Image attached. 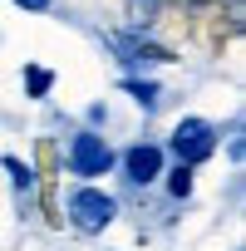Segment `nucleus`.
<instances>
[{
	"instance_id": "f257e3e1",
	"label": "nucleus",
	"mask_w": 246,
	"mask_h": 251,
	"mask_svg": "<svg viewBox=\"0 0 246 251\" xmlns=\"http://www.w3.org/2000/svg\"><path fill=\"white\" fill-rule=\"evenodd\" d=\"M64 217L74 222V231L98 236L103 226H113V222H118V197H113V192H103V187H94V182H79V187L64 197Z\"/></svg>"
},
{
	"instance_id": "f03ea898",
	"label": "nucleus",
	"mask_w": 246,
	"mask_h": 251,
	"mask_svg": "<svg viewBox=\"0 0 246 251\" xmlns=\"http://www.w3.org/2000/svg\"><path fill=\"white\" fill-rule=\"evenodd\" d=\"M113 163H118V153H113L108 138L94 133V128H84V133H74V138L64 143V168H69V177H79V182L103 177Z\"/></svg>"
},
{
	"instance_id": "7ed1b4c3",
	"label": "nucleus",
	"mask_w": 246,
	"mask_h": 251,
	"mask_svg": "<svg viewBox=\"0 0 246 251\" xmlns=\"http://www.w3.org/2000/svg\"><path fill=\"white\" fill-rule=\"evenodd\" d=\"M168 153L177 158V168H197L217 153V123L212 118H177L172 133H168Z\"/></svg>"
},
{
	"instance_id": "20e7f679",
	"label": "nucleus",
	"mask_w": 246,
	"mask_h": 251,
	"mask_svg": "<svg viewBox=\"0 0 246 251\" xmlns=\"http://www.w3.org/2000/svg\"><path fill=\"white\" fill-rule=\"evenodd\" d=\"M163 143H133V148H123L118 153V168H123V177H128L133 187H153L158 177H163Z\"/></svg>"
},
{
	"instance_id": "39448f33",
	"label": "nucleus",
	"mask_w": 246,
	"mask_h": 251,
	"mask_svg": "<svg viewBox=\"0 0 246 251\" xmlns=\"http://www.w3.org/2000/svg\"><path fill=\"white\" fill-rule=\"evenodd\" d=\"M123 89H128V94H133V103H138V108H148V113L163 103V99H158L163 89H158L153 79H133V74H128V79H123Z\"/></svg>"
},
{
	"instance_id": "423d86ee",
	"label": "nucleus",
	"mask_w": 246,
	"mask_h": 251,
	"mask_svg": "<svg viewBox=\"0 0 246 251\" xmlns=\"http://www.w3.org/2000/svg\"><path fill=\"white\" fill-rule=\"evenodd\" d=\"M20 79H25V94H30V99H49V89H54V74L40 69V64H25Z\"/></svg>"
},
{
	"instance_id": "0eeeda50",
	"label": "nucleus",
	"mask_w": 246,
	"mask_h": 251,
	"mask_svg": "<svg viewBox=\"0 0 246 251\" xmlns=\"http://www.w3.org/2000/svg\"><path fill=\"white\" fill-rule=\"evenodd\" d=\"M5 173L15 177V187H20V192H35V182H40V177H35V168H30V163H20V158H5Z\"/></svg>"
},
{
	"instance_id": "6e6552de",
	"label": "nucleus",
	"mask_w": 246,
	"mask_h": 251,
	"mask_svg": "<svg viewBox=\"0 0 246 251\" xmlns=\"http://www.w3.org/2000/svg\"><path fill=\"white\" fill-rule=\"evenodd\" d=\"M168 192H172L177 202H187V197H192V173H187V168H172V173H168Z\"/></svg>"
},
{
	"instance_id": "1a4fd4ad",
	"label": "nucleus",
	"mask_w": 246,
	"mask_h": 251,
	"mask_svg": "<svg viewBox=\"0 0 246 251\" xmlns=\"http://www.w3.org/2000/svg\"><path fill=\"white\" fill-rule=\"evenodd\" d=\"M15 5H20V10H35V15H45V10L54 5V0H15Z\"/></svg>"
},
{
	"instance_id": "9d476101",
	"label": "nucleus",
	"mask_w": 246,
	"mask_h": 251,
	"mask_svg": "<svg viewBox=\"0 0 246 251\" xmlns=\"http://www.w3.org/2000/svg\"><path fill=\"white\" fill-rule=\"evenodd\" d=\"M153 5H158V0H133V15L143 10V15H153Z\"/></svg>"
}]
</instances>
